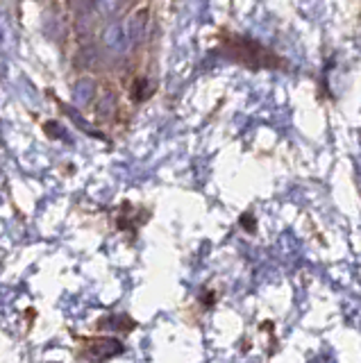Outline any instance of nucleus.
I'll use <instances>...</instances> for the list:
<instances>
[{
  "instance_id": "obj_1",
  "label": "nucleus",
  "mask_w": 361,
  "mask_h": 363,
  "mask_svg": "<svg viewBox=\"0 0 361 363\" xmlns=\"http://www.w3.org/2000/svg\"><path fill=\"white\" fill-rule=\"evenodd\" d=\"M75 338V359L82 363H105L123 354V343L111 336H73Z\"/></svg>"
},
{
  "instance_id": "obj_2",
  "label": "nucleus",
  "mask_w": 361,
  "mask_h": 363,
  "mask_svg": "<svg viewBox=\"0 0 361 363\" xmlns=\"http://www.w3.org/2000/svg\"><path fill=\"white\" fill-rule=\"evenodd\" d=\"M103 45L111 55H126L130 48V37H128V28L123 23L114 21L103 30Z\"/></svg>"
},
{
  "instance_id": "obj_3",
  "label": "nucleus",
  "mask_w": 361,
  "mask_h": 363,
  "mask_svg": "<svg viewBox=\"0 0 361 363\" xmlns=\"http://www.w3.org/2000/svg\"><path fill=\"white\" fill-rule=\"evenodd\" d=\"M148 23H150V9H145V7L137 9L130 16L126 28H128V37L132 45H141L145 41V37H148Z\"/></svg>"
},
{
  "instance_id": "obj_4",
  "label": "nucleus",
  "mask_w": 361,
  "mask_h": 363,
  "mask_svg": "<svg viewBox=\"0 0 361 363\" xmlns=\"http://www.w3.org/2000/svg\"><path fill=\"white\" fill-rule=\"evenodd\" d=\"M96 96V82L91 77H80L73 84V102L77 107H87Z\"/></svg>"
},
{
  "instance_id": "obj_5",
  "label": "nucleus",
  "mask_w": 361,
  "mask_h": 363,
  "mask_svg": "<svg viewBox=\"0 0 361 363\" xmlns=\"http://www.w3.org/2000/svg\"><path fill=\"white\" fill-rule=\"evenodd\" d=\"M94 7H96V0H69V9L73 11L77 21L89 18Z\"/></svg>"
},
{
  "instance_id": "obj_6",
  "label": "nucleus",
  "mask_w": 361,
  "mask_h": 363,
  "mask_svg": "<svg viewBox=\"0 0 361 363\" xmlns=\"http://www.w3.org/2000/svg\"><path fill=\"white\" fill-rule=\"evenodd\" d=\"M152 84L148 82L145 77H139L137 82H134V89H132V98L137 100V102H143L145 98H150L152 96Z\"/></svg>"
},
{
  "instance_id": "obj_7",
  "label": "nucleus",
  "mask_w": 361,
  "mask_h": 363,
  "mask_svg": "<svg viewBox=\"0 0 361 363\" xmlns=\"http://www.w3.org/2000/svg\"><path fill=\"white\" fill-rule=\"evenodd\" d=\"M116 111V96L114 94H105V98L100 100V107H98V116L100 118H111Z\"/></svg>"
},
{
  "instance_id": "obj_8",
  "label": "nucleus",
  "mask_w": 361,
  "mask_h": 363,
  "mask_svg": "<svg viewBox=\"0 0 361 363\" xmlns=\"http://www.w3.org/2000/svg\"><path fill=\"white\" fill-rule=\"evenodd\" d=\"M121 5H123V0H96V9L105 16L116 14V11L121 9Z\"/></svg>"
},
{
  "instance_id": "obj_9",
  "label": "nucleus",
  "mask_w": 361,
  "mask_h": 363,
  "mask_svg": "<svg viewBox=\"0 0 361 363\" xmlns=\"http://www.w3.org/2000/svg\"><path fill=\"white\" fill-rule=\"evenodd\" d=\"M46 134H48V136H57V139H64V141H69V134H66V130L62 128L60 123H55V121L46 123Z\"/></svg>"
},
{
  "instance_id": "obj_10",
  "label": "nucleus",
  "mask_w": 361,
  "mask_h": 363,
  "mask_svg": "<svg viewBox=\"0 0 361 363\" xmlns=\"http://www.w3.org/2000/svg\"><path fill=\"white\" fill-rule=\"evenodd\" d=\"M0 41H3V32H0Z\"/></svg>"
}]
</instances>
